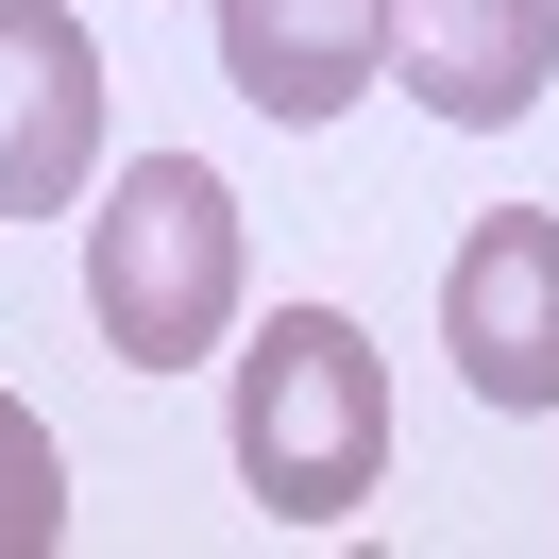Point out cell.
Returning a JSON list of instances; mask_svg holds the SVG:
<instances>
[{"label":"cell","instance_id":"obj_1","mask_svg":"<svg viewBox=\"0 0 559 559\" xmlns=\"http://www.w3.org/2000/svg\"><path fill=\"white\" fill-rule=\"evenodd\" d=\"M221 441H238V491L272 525H356L390 491V356L356 306H272L238 322V407H221Z\"/></svg>","mask_w":559,"mask_h":559},{"label":"cell","instance_id":"obj_2","mask_svg":"<svg viewBox=\"0 0 559 559\" xmlns=\"http://www.w3.org/2000/svg\"><path fill=\"white\" fill-rule=\"evenodd\" d=\"M85 322L119 373H204L238 340V187L204 153H136L85 187Z\"/></svg>","mask_w":559,"mask_h":559},{"label":"cell","instance_id":"obj_3","mask_svg":"<svg viewBox=\"0 0 559 559\" xmlns=\"http://www.w3.org/2000/svg\"><path fill=\"white\" fill-rule=\"evenodd\" d=\"M441 356L509 424L559 407V204H475V238L441 272Z\"/></svg>","mask_w":559,"mask_h":559},{"label":"cell","instance_id":"obj_4","mask_svg":"<svg viewBox=\"0 0 559 559\" xmlns=\"http://www.w3.org/2000/svg\"><path fill=\"white\" fill-rule=\"evenodd\" d=\"M103 187V35L85 0H0V221H69Z\"/></svg>","mask_w":559,"mask_h":559},{"label":"cell","instance_id":"obj_5","mask_svg":"<svg viewBox=\"0 0 559 559\" xmlns=\"http://www.w3.org/2000/svg\"><path fill=\"white\" fill-rule=\"evenodd\" d=\"M390 69H407L424 119L509 136V119L559 85V0H390Z\"/></svg>","mask_w":559,"mask_h":559},{"label":"cell","instance_id":"obj_6","mask_svg":"<svg viewBox=\"0 0 559 559\" xmlns=\"http://www.w3.org/2000/svg\"><path fill=\"white\" fill-rule=\"evenodd\" d=\"M221 85L288 136H322L390 85V0H221Z\"/></svg>","mask_w":559,"mask_h":559},{"label":"cell","instance_id":"obj_7","mask_svg":"<svg viewBox=\"0 0 559 559\" xmlns=\"http://www.w3.org/2000/svg\"><path fill=\"white\" fill-rule=\"evenodd\" d=\"M51 543H69V441L0 390V559H51Z\"/></svg>","mask_w":559,"mask_h":559}]
</instances>
